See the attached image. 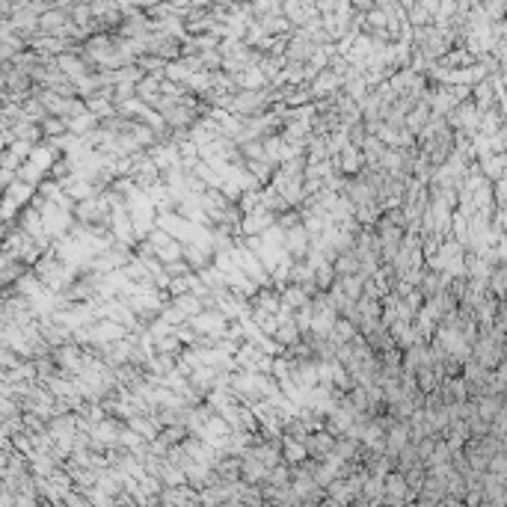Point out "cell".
Returning <instances> with one entry per match:
<instances>
[{
	"label": "cell",
	"instance_id": "6da1fadb",
	"mask_svg": "<svg viewBox=\"0 0 507 507\" xmlns=\"http://www.w3.org/2000/svg\"><path fill=\"white\" fill-rule=\"evenodd\" d=\"M495 454H504V439H495V436H481V439H469L466 445H463V457H466V466L469 472H478L483 475L490 466V460Z\"/></svg>",
	"mask_w": 507,
	"mask_h": 507
},
{
	"label": "cell",
	"instance_id": "7a4b0ae2",
	"mask_svg": "<svg viewBox=\"0 0 507 507\" xmlns=\"http://www.w3.org/2000/svg\"><path fill=\"white\" fill-rule=\"evenodd\" d=\"M472 362H478L481 368L495 371L499 365H504V344H495L490 335V326H478V338L472 344Z\"/></svg>",
	"mask_w": 507,
	"mask_h": 507
},
{
	"label": "cell",
	"instance_id": "3957f363",
	"mask_svg": "<svg viewBox=\"0 0 507 507\" xmlns=\"http://www.w3.org/2000/svg\"><path fill=\"white\" fill-rule=\"evenodd\" d=\"M181 261L190 267V273H202L214 267V249L208 240H196V244H181Z\"/></svg>",
	"mask_w": 507,
	"mask_h": 507
},
{
	"label": "cell",
	"instance_id": "277c9868",
	"mask_svg": "<svg viewBox=\"0 0 507 507\" xmlns=\"http://www.w3.org/2000/svg\"><path fill=\"white\" fill-rule=\"evenodd\" d=\"M187 326H190L196 335H211V338H223V333H226L228 321H226V317L217 312V308H211V312H199L196 317H190V321H187Z\"/></svg>",
	"mask_w": 507,
	"mask_h": 507
},
{
	"label": "cell",
	"instance_id": "5b68a950",
	"mask_svg": "<svg viewBox=\"0 0 507 507\" xmlns=\"http://www.w3.org/2000/svg\"><path fill=\"white\" fill-rule=\"evenodd\" d=\"M270 226H276V217H273L267 208H252L249 214H244V219H240V231L238 235L240 238H258V235H264Z\"/></svg>",
	"mask_w": 507,
	"mask_h": 507
},
{
	"label": "cell",
	"instance_id": "8992f818",
	"mask_svg": "<svg viewBox=\"0 0 507 507\" xmlns=\"http://www.w3.org/2000/svg\"><path fill=\"white\" fill-rule=\"evenodd\" d=\"M333 445H335V436H329L326 431H317V433H308L303 439V448H306V457L308 460H326L333 454Z\"/></svg>",
	"mask_w": 507,
	"mask_h": 507
},
{
	"label": "cell",
	"instance_id": "52a82bcc",
	"mask_svg": "<svg viewBox=\"0 0 507 507\" xmlns=\"http://www.w3.org/2000/svg\"><path fill=\"white\" fill-rule=\"evenodd\" d=\"M362 167H365V163H362V151L354 149V146H344L338 158H333V169L338 175H344V178H354V175H359Z\"/></svg>",
	"mask_w": 507,
	"mask_h": 507
},
{
	"label": "cell",
	"instance_id": "ba28073f",
	"mask_svg": "<svg viewBox=\"0 0 507 507\" xmlns=\"http://www.w3.org/2000/svg\"><path fill=\"white\" fill-rule=\"evenodd\" d=\"M445 282H448V276L445 273H436V270H422V276H418V282H415V291H418V297L427 303V300H433L436 294H442L445 291Z\"/></svg>",
	"mask_w": 507,
	"mask_h": 507
},
{
	"label": "cell",
	"instance_id": "9c48e42d",
	"mask_svg": "<svg viewBox=\"0 0 507 507\" xmlns=\"http://www.w3.org/2000/svg\"><path fill=\"white\" fill-rule=\"evenodd\" d=\"M401 368L404 371H422V368H431V354H427V341H418L410 350L401 354Z\"/></svg>",
	"mask_w": 507,
	"mask_h": 507
},
{
	"label": "cell",
	"instance_id": "30bf717a",
	"mask_svg": "<svg viewBox=\"0 0 507 507\" xmlns=\"http://www.w3.org/2000/svg\"><path fill=\"white\" fill-rule=\"evenodd\" d=\"M389 335H392V344H394V350H410L413 344H418V333H415V326L413 324H406V321H394L392 326H389Z\"/></svg>",
	"mask_w": 507,
	"mask_h": 507
},
{
	"label": "cell",
	"instance_id": "8fae6325",
	"mask_svg": "<svg viewBox=\"0 0 507 507\" xmlns=\"http://www.w3.org/2000/svg\"><path fill=\"white\" fill-rule=\"evenodd\" d=\"M362 341L368 344V350L371 354H385V350H392L394 344H392V335H389V329H385L383 324H374V326H368L365 333H362Z\"/></svg>",
	"mask_w": 507,
	"mask_h": 507
},
{
	"label": "cell",
	"instance_id": "7c38bea8",
	"mask_svg": "<svg viewBox=\"0 0 507 507\" xmlns=\"http://www.w3.org/2000/svg\"><path fill=\"white\" fill-rule=\"evenodd\" d=\"M431 122V104L427 101H418V104H413V110L406 113V119H404V128L410 131L413 137H418L424 131V125Z\"/></svg>",
	"mask_w": 507,
	"mask_h": 507
},
{
	"label": "cell",
	"instance_id": "4fadbf2b",
	"mask_svg": "<svg viewBox=\"0 0 507 507\" xmlns=\"http://www.w3.org/2000/svg\"><path fill=\"white\" fill-rule=\"evenodd\" d=\"M273 344H276L279 350H288V347H294L297 341H300V329H297V324H294V315L288 317V321H279V326L273 329Z\"/></svg>",
	"mask_w": 507,
	"mask_h": 507
},
{
	"label": "cell",
	"instance_id": "5bb4252c",
	"mask_svg": "<svg viewBox=\"0 0 507 507\" xmlns=\"http://www.w3.org/2000/svg\"><path fill=\"white\" fill-rule=\"evenodd\" d=\"M125 427L128 431H134L140 439H146V442H151V439L160 433V424L154 422V415H131L125 422Z\"/></svg>",
	"mask_w": 507,
	"mask_h": 507
},
{
	"label": "cell",
	"instance_id": "9a60e30c",
	"mask_svg": "<svg viewBox=\"0 0 507 507\" xmlns=\"http://www.w3.org/2000/svg\"><path fill=\"white\" fill-rule=\"evenodd\" d=\"M475 406H478V418H481V422L490 424L492 418L504 410V394H483Z\"/></svg>",
	"mask_w": 507,
	"mask_h": 507
},
{
	"label": "cell",
	"instance_id": "2e32d148",
	"mask_svg": "<svg viewBox=\"0 0 507 507\" xmlns=\"http://www.w3.org/2000/svg\"><path fill=\"white\" fill-rule=\"evenodd\" d=\"M297 422H300V427H303V433L308 436V433H317V431H324V415H317L315 410H308V406H297Z\"/></svg>",
	"mask_w": 507,
	"mask_h": 507
},
{
	"label": "cell",
	"instance_id": "e0dca14e",
	"mask_svg": "<svg viewBox=\"0 0 507 507\" xmlns=\"http://www.w3.org/2000/svg\"><path fill=\"white\" fill-rule=\"evenodd\" d=\"M335 288L347 297L350 303H356V300H362V291H365V282H362L359 276H338L335 279Z\"/></svg>",
	"mask_w": 507,
	"mask_h": 507
},
{
	"label": "cell",
	"instance_id": "ac0fdd59",
	"mask_svg": "<svg viewBox=\"0 0 507 507\" xmlns=\"http://www.w3.org/2000/svg\"><path fill=\"white\" fill-rule=\"evenodd\" d=\"M98 128V119L86 110V113H81V116H74V119H69L65 122V131H72V134H81V137H86V134H92V131Z\"/></svg>",
	"mask_w": 507,
	"mask_h": 507
},
{
	"label": "cell",
	"instance_id": "d6986e66",
	"mask_svg": "<svg viewBox=\"0 0 507 507\" xmlns=\"http://www.w3.org/2000/svg\"><path fill=\"white\" fill-rule=\"evenodd\" d=\"M359 333L354 329V324L350 321H344V317H338V321L333 324V333H329V341H333V344L338 347V344H350V341H354Z\"/></svg>",
	"mask_w": 507,
	"mask_h": 507
},
{
	"label": "cell",
	"instance_id": "ffe728a7",
	"mask_svg": "<svg viewBox=\"0 0 507 507\" xmlns=\"http://www.w3.org/2000/svg\"><path fill=\"white\" fill-rule=\"evenodd\" d=\"M267 487H291V466H285V463L273 466L267 475Z\"/></svg>",
	"mask_w": 507,
	"mask_h": 507
},
{
	"label": "cell",
	"instance_id": "44dd1931",
	"mask_svg": "<svg viewBox=\"0 0 507 507\" xmlns=\"http://www.w3.org/2000/svg\"><path fill=\"white\" fill-rule=\"evenodd\" d=\"M404 483H406V490H410V495L415 499L418 490H422V483H424V469L415 466V469H410V472H404Z\"/></svg>",
	"mask_w": 507,
	"mask_h": 507
},
{
	"label": "cell",
	"instance_id": "7402d4cb",
	"mask_svg": "<svg viewBox=\"0 0 507 507\" xmlns=\"http://www.w3.org/2000/svg\"><path fill=\"white\" fill-rule=\"evenodd\" d=\"M504 383H507V368L504 365L490 371V394H504Z\"/></svg>",
	"mask_w": 507,
	"mask_h": 507
},
{
	"label": "cell",
	"instance_id": "603a6c76",
	"mask_svg": "<svg viewBox=\"0 0 507 507\" xmlns=\"http://www.w3.org/2000/svg\"><path fill=\"white\" fill-rule=\"evenodd\" d=\"M158 261H160V264H172V261H181V244H178V240H172L169 247L158 249Z\"/></svg>",
	"mask_w": 507,
	"mask_h": 507
},
{
	"label": "cell",
	"instance_id": "cb8c5ba5",
	"mask_svg": "<svg viewBox=\"0 0 507 507\" xmlns=\"http://www.w3.org/2000/svg\"><path fill=\"white\" fill-rule=\"evenodd\" d=\"M142 240H149V244H151L154 249H163V247H169V244H172V238H169L163 228H158V226H154V228H151V231H149V235L142 238Z\"/></svg>",
	"mask_w": 507,
	"mask_h": 507
},
{
	"label": "cell",
	"instance_id": "d4e9b609",
	"mask_svg": "<svg viewBox=\"0 0 507 507\" xmlns=\"http://www.w3.org/2000/svg\"><path fill=\"white\" fill-rule=\"evenodd\" d=\"M39 131H42V134H48V137H57V134H65V122H63V119L48 116L45 122H39Z\"/></svg>",
	"mask_w": 507,
	"mask_h": 507
},
{
	"label": "cell",
	"instance_id": "484cf974",
	"mask_svg": "<svg viewBox=\"0 0 507 507\" xmlns=\"http://www.w3.org/2000/svg\"><path fill=\"white\" fill-rule=\"evenodd\" d=\"M294 226H300V211H294V208H288L285 214L276 217V228L288 231V228H294Z\"/></svg>",
	"mask_w": 507,
	"mask_h": 507
},
{
	"label": "cell",
	"instance_id": "4316f807",
	"mask_svg": "<svg viewBox=\"0 0 507 507\" xmlns=\"http://www.w3.org/2000/svg\"><path fill=\"white\" fill-rule=\"evenodd\" d=\"M487 433L495 436V439H504V433H507V413H504V410L490 422V431H487Z\"/></svg>",
	"mask_w": 507,
	"mask_h": 507
},
{
	"label": "cell",
	"instance_id": "83f0119b",
	"mask_svg": "<svg viewBox=\"0 0 507 507\" xmlns=\"http://www.w3.org/2000/svg\"><path fill=\"white\" fill-rule=\"evenodd\" d=\"M163 273H167L169 279H181V276H190V267H187L184 261H172V264H160Z\"/></svg>",
	"mask_w": 507,
	"mask_h": 507
}]
</instances>
